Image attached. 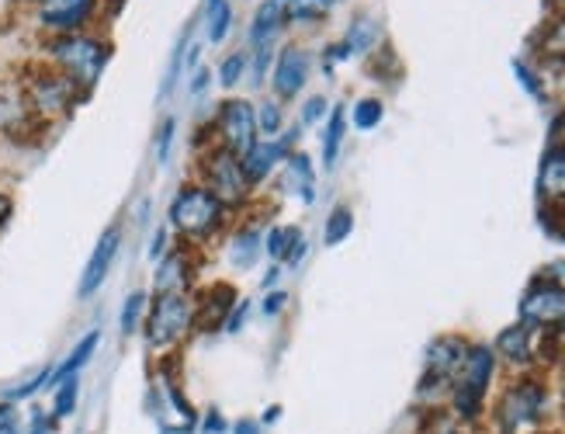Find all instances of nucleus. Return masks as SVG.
I'll return each instance as SVG.
<instances>
[{"label":"nucleus","instance_id":"nucleus-1","mask_svg":"<svg viewBox=\"0 0 565 434\" xmlns=\"http://www.w3.org/2000/svg\"><path fill=\"white\" fill-rule=\"evenodd\" d=\"M53 56L63 66V77L81 91H90L108 63L105 42L87 39V35H63L60 42H53Z\"/></svg>","mask_w":565,"mask_h":434},{"label":"nucleus","instance_id":"nucleus-2","mask_svg":"<svg viewBox=\"0 0 565 434\" xmlns=\"http://www.w3.org/2000/svg\"><path fill=\"white\" fill-rule=\"evenodd\" d=\"M218 220H223V202H218L209 188H184L178 191V199L170 202V223L184 236L202 240L218 226Z\"/></svg>","mask_w":565,"mask_h":434},{"label":"nucleus","instance_id":"nucleus-3","mask_svg":"<svg viewBox=\"0 0 565 434\" xmlns=\"http://www.w3.org/2000/svg\"><path fill=\"white\" fill-rule=\"evenodd\" d=\"M493 366H497V351H489V348L465 351L461 375H458V385H455V406H458L461 417H476L479 414L482 396L489 390V379H493Z\"/></svg>","mask_w":565,"mask_h":434},{"label":"nucleus","instance_id":"nucleus-4","mask_svg":"<svg viewBox=\"0 0 565 434\" xmlns=\"http://www.w3.org/2000/svg\"><path fill=\"white\" fill-rule=\"evenodd\" d=\"M194 324V306L188 296L181 293H167L157 299L153 313H150V324H146V341L150 348H167V345H178L181 337L191 330Z\"/></svg>","mask_w":565,"mask_h":434},{"label":"nucleus","instance_id":"nucleus-5","mask_svg":"<svg viewBox=\"0 0 565 434\" xmlns=\"http://www.w3.org/2000/svg\"><path fill=\"white\" fill-rule=\"evenodd\" d=\"M218 129H223L226 150L239 160L257 147V115L247 102H226L218 112Z\"/></svg>","mask_w":565,"mask_h":434},{"label":"nucleus","instance_id":"nucleus-6","mask_svg":"<svg viewBox=\"0 0 565 434\" xmlns=\"http://www.w3.org/2000/svg\"><path fill=\"white\" fill-rule=\"evenodd\" d=\"M524 327H558L565 324V285L542 282L534 285L521 303Z\"/></svg>","mask_w":565,"mask_h":434},{"label":"nucleus","instance_id":"nucleus-7","mask_svg":"<svg viewBox=\"0 0 565 434\" xmlns=\"http://www.w3.org/2000/svg\"><path fill=\"white\" fill-rule=\"evenodd\" d=\"M209 191L223 205H233L247 195V174H243L239 157H233L226 150V154H215L209 160Z\"/></svg>","mask_w":565,"mask_h":434},{"label":"nucleus","instance_id":"nucleus-8","mask_svg":"<svg viewBox=\"0 0 565 434\" xmlns=\"http://www.w3.org/2000/svg\"><path fill=\"white\" fill-rule=\"evenodd\" d=\"M542 406H545V393L537 390L534 382H524L518 385V390H510L503 406H500V424L507 434L513 431H521L524 424L537 421V414H542Z\"/></svg>","mask_w":565,"mask_h":434},{"label":"nucleus","instance_id":"nucleus-9","mask_svg":"<svg viewBox=\"0 0 565 434\" xmlns=\"http://www.w3.org/2000/svg\"><path fill=\"white\" fill-rule=\"evenodd\" d=\"M90 8H94V0H39L42 25L60 29V32L81 29L90 18Z\"/></svg>","mask_w":565,"mask_h":434},{"label":"nucleus","instance_id":"nucleus-10","mask_svg":"<svg viewBox=\"0 0 565 434\" xmlns=\"http://www.w3.org/2000/svg\"><path fill=\"white\" fill-rule=\"evenodd\" d=\"M118 230H108L102 240H97V247L87 261V268H84V278H81V299L94 296L97 288H102V282L108 278V268H111V261L118 254Z\"/></svg>","mask_w":565,"mask_h":434},{"label":"nucleus","instance_id":"nucleus-11","mask_svg":"<svg viewBox=\"0 0 565 434\" xmlns=\"http://www.w3.org/2000/svg\"><path fill=\"white\" fill-rule=\"evenodd\" d=\"M73 91H77V87H73L63 74H45V77H39L32 84V105L39 112H45V115H60V112L70 108Z\"/></svg>","mask_w":565,"mask_h":434},{"label":"nucleus","instance_id":"nucleus-12","mask_svg":"<svg viewBox=\"0 0 565 434\" xmlns=\"http://www.w3.org/2000/svg\"><path fill=\"white\" fill-rule=\"evenodd\" d=\"M306 77H309V56L302 50H295V45H288L275 70V91L281 98H295V94L306 87Z\"/></svg>","mask_w":565,"mask_h":434},{"label":"nucleus","instance_id":"nucleus-13","mask_svg":"<svg viewBox=\"0 0 565 434\" xmlns=\"http://www.w3.org/2000/svg\"><path fill=\"white\" fill-rule=\"evenodd\" d=\"M285 157V142H257V147L243 157V174H247V181H264L267 174L275 171V163Z\"/></svg>","mask_w":565,"mask_h":434},{"label":"nucleus","instance_id":"nucleus-14","mask_svg":"<svg viewBox=\"0 0 565 434\" xmlns=\"http://www.w3.org/2000/svg\"><path fill=\"white\" fill-rule=\"evenodd\" d=\"M97 341H102V334H97V330H94V334H87L84 341H81L77 348L70 351V358L63 361V366H60V369H53V372H49V382H45V385H60L63 379H73V375H77V372H81V369L87 366V361H90V354H94Z\"/></svg>","mask_w":565,"mask_h":434},{"label":"nucleus","instance_id":"nucleus-15","mask_svg":"<svg viewBox=\"0 0 565 434\" xmlns=\"http://www.w3.org/2000/svg\"><path fill=\"white\" fill-rule=\"evenodd\" d=\"M375 42H379V25H375L372 18H358L354 25H351V32H348V39H343V45L333 53V60L354 56V53H367Z\"/></svg>","mask_w":565,"mask_h":434},{"label":"nucleus","instance_id":"nucleus-16","mask_svg":"<svg viewBox=\"0 0 565 434\" xmlns=\"http://www.w3.org/2000/svg\"><path fill=\"white\" fill-rule=\"evenodd\" d=\"M302 251H306V244H302V233L299 230H271L267 233V254H271L275 261H288V264H295L302 257Z\"/></svg>","mask_w":565,"mask_h":434},{"label":"nucleus","instance_id":"nucleus-17","mask_svg":"<svg viewBox=\"0 0 565 434\" xmlns=\"http://www.w3.org/2000/svg\"><path fill=\"white\" fill-rule=\"evenodd\" d=\"M497 351L507 358V361H527L531 358V327L518 324V327H510L500 334V341H497Z\"/></svg>","mask_w":565,"mask_h":434},{"label":"nucleus","instance_id":"nucleus-18","mask_svg":"<svg viewBox=\"0 0 565 434\" xmlns=\"http://www.w3.org/2000/svg\"><path fill=\"white\" fill-rule=\"evenodd\" d=\"M288 184L299 191L302 202H312L316 199V174H312V163H309L306 154L288 157Z\"/></svg>","mask_w":565,"mask_h":434},{"label":"nucleus","instance_id":"nucleus-19","mask_svg":"<svg viewBox=\"0 0 565 434\" xmlns=\"http://www.w3.org/2000/svg\"><path fill=\"white\" fill-rule=\"evenodd\" d=\"M461 361H465V345L455 341V337H448V341H437L430 348V369L437 375H451L461 366Z\"/></svg>","mask_w":565,"mask_h":434},{"label":"nucleus","instance_id":"nucleus-20","mask_svg":"<svg viewBox=\"0 0 565 434\" xmlns=\"http://www.w3.org/2000/svg\"><path fill=\"white\" fill-rule=\"evenodd\" d=\"M281 21H285L281 8H278V4H271V0H267V4L257 11V18H254V29H250V39H254V45H267V42H271V35L281 29Z\"/></svg>","mask_w":565,"mask_h":434},{"label":"nucleus","instance_id":"nucleus-21","mask_svg":"<svg viewBox=\"0 0 565 434\" xmlns=\"http://www.w3.org/2000/svg\"><path fill=\"white\" fill-rule=\"evenodd\" d=\"M181 254H170L160 268H157V293L160 296H167V293H181L184 288V278H188V272L181 268Z\"/></svg>","mask_w":565,"mask_h":434},{"label":"nucleus","instance_id":"nucleus-22","mask_svg":"<svg viewBox=\"0 0 565 434\" xmlns=\"http://www.w3.org/2000/svg\"><path fill=\"white\" fill-rule=\"evenodd\" d=\"M542 191L552 199H565V154H552L542 167Z\"/></svg>","mask_w":565,"mask_h":434},{"label":"nucleus","instance_id":"nucleus-23","mask_svg":"<svg viewBox=\"0 0 565 434\" xmlns=\"http://www.w3.org/2000/svg\"><path fill=\"white\" fill-rule=\"evenodd\" d=\"M351 230H354V215H351V209H348V205H337V209L330 212L323 236H327V244H330V247H337V244H343V240L351 236Z\"/></svg>","mask_w":565,"mask_h":434},{"label":"nucleus","instance_id":"nucleus-24","mask_svg":"<svg viewBox=\"0 0 565 434\" xmlns=\"http://www.w3.org/2000/svg\"><path fill=\"white\" fill-rule=\"evenodd\" d=\"M343 123H348V115H343V108H333L330 126H327V136H323V163H327V167L337 163L340 142H343Z\"/></svg>","mask_w":565,"mask_h":434},{"label":"nucleus","instance_id":"nucleus-25","mask_svg":"<svg viewBox=\"0 0 565 434\" xmlns=\"http://www.w3.org/2000/svg\"><path fill=\"white\" fill-rule=\"evenodd\" d=\"M257 251H260V240H257V233H254V230H247V233H239V236L233 240L230 261L236 264V268H250L254 257H257Z\"/></svg>","mask_w":565,"mask_h":434},{"label":"nucleus","instance_id":"nucleus-26","mask_svg":"<svg viewBox=\"0 0 565 434\" xmlns=\"http://www.w3.org/2000/svg\"><path fill=\"white\" fill-rule=\"evenodd\" d=\"M230 18H233V11H230L226 0H209V39L212 42H223L226 39Z\"/></svg>","mask_w":565,"mask_h":434},{"label":"nucleus","instance_id":"nucleus-27","mask_svg":"<svg viewBox=\"0 0 565 434\" xmlns=\"http://www.w3.org/2000/svg\"><path fill=\"white\" fill-rule=\"evenodd\" d=\"M77 393H81V382H77V375H73V379H63V382L56 385L53 417H70L73 410H77Z\"/></svg>","mask_w":565,"mask_h":434},{"label":"nucleus","instance_id":"nucleus-28","mask_svg":"<svg viewBox=\"0 0 565 434\" xmlns=\"http://www.w3.org/2000/svg\"><path fill=\"white\" fill-rule=\"evenodd\" d=\"M382 115H385V108H382V102H375V98H364V102H358V105H354V112H351L354 126H358L361 133L375 129V126L382 123Z\"/></svg>","mask_w":565,"mask_h":434},{"label":"nucleus","instance_id":"nucleus-29","mask_svg":"<svg viewBox=\"0 0 565 434\" xmlns=\"http://www.w3.org/2000/svg\"><path fill=\"white\" fill-rule=\"evenodd\" d=\"M142 309H146V296L142 293H132L121 306V334H132L142 320Z\"/></svg>","mask_w":565,"mask_h":434},{"label":"nucleus","instance_id":"nucleus-30","mask_svg":"<svg viewBox=\"0 0 565 434\" xmlns=\"http://www.w3.org/2000/svg\"><path fill=\"white\" fill-rule=\"evenodd\" d=\"M278 129H281V108L275 102H264V108L257 115V133L271 139V136H278Z\"/></svg>","mask_w":565,"mask_h":434},{"label":"nucleus","instance_id":"nucleus-31","mask_svg":"<svg viewBox=\"0 0 565 434\" xmlns=\"http://www.w3.org/2000/svg\"><path fill=\"white\" fill-rule=\"evenodd\" d=\"M243 66H247V60H243L239 53H233V56L223 63V70H218V81H223L226 87H233V84L243 77Z\"/></svg>","mask_w":565,"mask_h":434},{"label":"nucleus","instance_id":"nucleus-32","mask_svg":"<svg viewBox=\"0 0 565 434\" xmlns=\"http://www.w3.org/2000/svg\"><path fill=\"white\" fill-rule=\"evenodd\" d=\"M170 142H174V123H163L160 139H157V160L160 163H167V157H170Z\"/></svg>","mask_w":565,"mask_h":434},{"label":"nucleus","instance_id":"nucleus-33","mask_svg":"<svg viewBox=\"0 0 565 434\" xmlns=\"http://www.w3.org/2000/svg\"><path fill=\"white\" fill-rule=\"evenodd\" d=\"M513 70H518V81H521V84H524V87H527V91L534 94V98H542L545 91H542V84L534 81V74H531V70H527L524 63H513Z\"/></svg>","mask_w":565,"mask_h":434},{"label":"nucleus","instance_id":"nucleus-34","mask_svg":"<svg viewBox=\"0 0 565 434\" xmlns=\"http://www.w3.org/2000/svg\"><path fill=\"white\" fill-rule=\"evenodd\" d=\"M323 112H327V102H323V98H312V102L302 108V123H319V118H323Z\"/></svg>","mask_w":565,"mask_h":434},{"label":"nucleus","instance_id":"nucleus-35","mask_svg":"<svg viewBox=\"0 0 565 434\" xmlns=\"http://www.w3.org/2000/svg\"><path fill=\"white\" fill-rule=\"evenodd\" d=\"M0 434H21L18 421L11 417V410H0Z\"/></svg>","mask_w":565,"mask_h":434},{"label":"nucleus","instance_id":"nucleus-36","mask_svg":"<svg viewBox=\"0 0 565 434\" xmlns=\"http://www.w3.org/2000/svg\"><path fill=\"white\" fill-rule=\"evenodd\" d=\"M285 306V293H271V299H264V313H278Z\"/></svg>","mask_w":565,"mask_h":434},{"label":"nucleus","instance_id":"nucleus-37","mask_svg":"<svg viewBox=\"0 0 565 434\" xmlns=\"http://www.w3.org/2000/svg\"><path fill=\"white\" fill-rule=\"evenodd\" d=\"M163 240H167V233L160 230V233L153 236V244H150V257H153V261H157V257L163 254Z\"/></svg>","mask_w":565,"mask_h":434},{"label":"nucleus","instance_id":"nucleus-38","mask_svg":"<svg viewBox=\"0 0 565 434\" xmlns=\"http://www.w3.org/2000/svg\"><path fill=\"white\" fill-rule=\"evenodd\" d=\"M32 434H49V421H45V414H32Z\"/></svg>","mask_w":565,"mask_h":434},{"label":"nucleus","instance_id":"nucleus-39","mask_svg":"<svg viewBox=\"0 0 565 434\" xmlns=\"http://www.w3.org/2000/svg\"><path fill=\"white\" fill-rule=\"evenodd\" d=\"M205 81H209V70H199V77H194V81H191V91H194V94H199V91L205 87Z\"/></svg>","mask_w":565,"mask_h":434},{"label":"nucleus","instance_id":"nucleus-40","mask_svg":"<svg viewBox=\"0 0 565 434\" xmlns=\"http://www.w3.org/2000/svg\"><path fill=\"white\" fill-rule=\"evenodd\" d=\"M8 215H11V199H8V195H0V223H4Z\"/></svg>","mask_w":565,"mask_h":434},{"label":"nucleus","instance_id":"nucleus-41","mask_svg":"<svg viewBox=\"0 0 565 434\" xmlns=\"http://www.w3.org/2000/svg\"><path fill=\"white\" fill-rule=\"evenodd\" d=\"M316 4H319V8H323V11H327V8H333V4H337V0H316Z\"/></svg>","mask_w":565,"mask_h":434},{"label":"nucleus","instance_id":"nucleus-42","mask_svg":"<svg viewBox=\"0 0 565 434\" xmlns=\"http://www.w3.org/2000/svg\"><path fill=\"white\" fill-rule=\"evenodd\" d=\"M562 341H565V324H562Z\"/></svg>","mask_w":565,"mask_h":434},{"label":"nucleus","instance_id":"nucleus-43","mask_svg":"<svg viewBox=\"0 0 565 434\" xmlns=\"http://www.w3.org/2000/svg\"><path fill=\"white\" fill-rule=\"evenodd\" d=\"M445 434H455V431H445Z\"/></svg>","mask_w":565,"mask_h":434}]
</instances>
